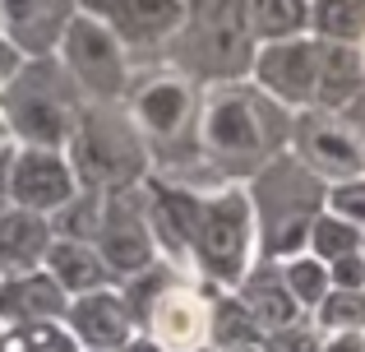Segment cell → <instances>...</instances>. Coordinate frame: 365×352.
I'll return each mask as SVG.
<instances>
[{"mask_svg": "<svg viewBox=\"0 0 365 352\" xmlns=\"http://www.w3.org/2000/svg\"><path fill=\"white\" fill-rule=\"evenodd\" d=\"M292 121L255 79L208 84L199 98V154L213 181H250L264 163L292 149Z\"/></svg>", "mask_w": 365, "mask_h": 352, "instance_id": "cell-1", "label": "cell"}, {"mask_svg": "<svg viewBox=\"0 0 365 352\" xmlns=\"http://www.w3.org/2000/svg\"><path fill=\"white\" fill-rule=\"evenodd\" d=\"M199 89L195 79L176 74L171 65L162 70H134L130 93H125V111H130L139 139L148 144L153 176L185 181L190 167H204L199 154Z\"/></svg>", "mask_w": 365, "mask_h": 352, "instance_id": "cell-2", "label": "cell"}, {"mask_svg": "<svg viewBox=\"0 0 365 352\" xmlns=\"http://www.w3.org/2000/svg\"><path fill=\"white\" fill-rule=\"evenodd\" d=\"M259 37L250 28V5L245 0H185L176 37L167 42L162 61L176 74L195 84H232L250 79Z\"/></svg>", "mask_w": 365, "mask_h": 352, "instance_id": "cell-3", "label": "cell"}, {"mask_svg": "<svg viewBox=\"0 0 365 352\" xmlns=\"http://www.w3.org/2000/svg\"><path fill=\"white\" fill-rule=\"evenodd\" d=\"M259 264V227L245 181L199 190L195 227H190V278L213 283L217 292H236Z\"/></svg>", "mask_w": 365, "mask_h": 352, "instance_id": "cell-4", "label": "cell"}, {"mask_svg": "<svg viewBox=\"0 0 365 352\" xmlns=\"http://www.w3.org/2000/svg\"><path fill=\"white\" fill-rule=\"evenodd\" d=\"M250 204H255V227H259V260H292L310 246V227L324 213V186L301 158L287 149L273 163H264L245 181Z\"/></svg>", "mask_w": 365, "mask_h": 352, "instance_id": "cell-5", "label": "cell"}, {"mask_svg": "<svg viewBox=\"0 0 365 352\" xmlns=\"http://www.w3.org/2000/svg\"><path fill=\"white\" fill-rule=\"evenodd\" d=\"M83 93L61 65V56H28L9 84H0V121L19 144L61 149L70 144L74 126L83 116Z\"/></svg>", "mask_w": 365, "mask_h": 352, "instance_id": "cell-6", "label": "cell"}, {"mask_svg": "<svg viewBox=\"0 0 365 352\" xmlns=\"http://www.w3.org/2000/svg\"><path fill=\"white\" fill-rule=\"evenodd\" d=\"M65 158H70L79 190H93V195L130 190L153 172L148 144L139 139L125 102H83V116L65 144Z\"/></svg>", "mask_w": 365, "mask_h": 352, "instance_id": "cell-7", "label": "cell"}, {"mask_svg": "<svg viewBox=\"0 0 365 352\" xmlns=\"http://www.w3.org/2000/svg\"><path fill=\"white\" fill-rule=\"evenodd\" d=\"M56 56H61V65L70 70V79L79 84V93L88 102H125L134 79V61L98 14H88L79 5V14L65 24L61 42H56Z\"/></svg>", "mask_w": 365, "mask_h": 352, "instance_id": "cell-8", "label": "cell"}, {"mask_svg": "<svg viewBox=\"0 0 365 352\" xmlns=\"http://www.w3.org/2000/svg\"><path fill=\"white\" fill-rule=\"evenodd\" d=\"M102 264H107L111 283H125L134 273L153 269L162 260L158 255V236H153V218H148V190L130 186V190H111L102 195V218L98 232H93Z\"/></svg>", "mask_w": 365, "mask_h": 352, "instance_id": "cell-9", "label": "cell"}, {"mask_svg": "<svg viewBox=\"0 0 365 352\" xmlns=\"http://www.w3.org/2000/svg\"><path fill=\"white\" fill-rule=\"evenodd\" d=\"M292 154L301 158L324 186L365 176V144L333 116V111H319V107L296 111V121H292Z\"/></svg>", "mask_w": 365, "mask_h": 352, "instance_id": "cell-10", "label": "cell"}, {"mask_svg": "<svg viewBox=\"0 0 365 352\" xmlns=\"http://www.w3.org/2000/svg\"><path fill=\"white\" fill-rule=\"evenodd\" d=\"M250 79L282 102L287 111L314 107V79H319V37H287V42H264L255 51Z\"/></svg>", "mask_w": 365, "mask_h": 352, "instance_id": "cell-11", "label": "cell"}, {"mask_svg": "<svg viewBox=\"0 0 365 352\" xmlns=\"http://www.w3.org/2000/svg\"><path fill=\"white\" fill-rule=\"evenodd\" d=\"M208 320H213V301L204 297V288L195 278H185V273H176L153 297L139 334H148L153 343H162L167 352H190V348L208 343Z\"/></svg>", "mask_w": 365, "mask_h": 352, "instance_id": "cell-12", "label": "cell"}, {"mask_svg": "<svg viewBox=\"0 0 365 352\" xmlns=\"http://www.w3.org/2000/svg\"><path fill=\"white\" fill-rule=\"evenodd\" d=\"M83 9L98 14L120 37L130 61H139L148 51L162 56L167 42L176 37L180 19H185V0H83Z\"/></svg>", "mask_w": 365, "mask_h": 352, "instance_id": "cell-13", "label": "cell"}, {"mask_svg": "<svg viewBox=\"0 0 365 352\" xmlns=\"http://www.w3.org/2000/svg\"><path fill=\"white\" fill-rule=\"evenodd\" d=\"M79 195V181L70 172V158L61 149H33L19 144L14 154V176H9V199L19 208H33V213L51 218L56 208H65Z\"/></svg>", "mask_w": 365, "mask_h": 352, "instance_id": "cell-14", "label": "cell"}, {"mask_svg": "<svg viewBox=\"0 0 365 352\" xmlns=\"http://www.w3.org/2000/svg\"><path fill=\"white\" fill-rule=\"evenodd\" d=\"M65 329L79 338V348H98V352H120L139 334V325H134V316H130L116 283L98 288V292H83V297H70Z\"/></svg>", "mask_w": 365, "mask_h": 352, "instance_id": "cell-15", "label": "cell"}, {"mask_svg": "<svg viewBox=\"0 0 365 352\" xmlns=\"http://www.w3.org/2000/svg\"><path fill=\"white\" fill-rule=\"evenodd\" d=\"M83 0H0V37L24 56H51Z\"/></svg>", "mask_w": 365, "mask_h": 352, "instance_id": "cell-16", "label": "cell"}, {"mask_svg": "<svg viewBox=\"0 0 365 352\" xmlns=\"http://www.w3.org/2000/svg\"><path fill=\"white\" fill-rule=\"evenodd\" d=\"M65 311H70V297H65V288L46 269L0 278V325H5V329L65 320Z\"/></svg>", "mask_w": 365, "mask_h": 352, "instance_id": "cell-17", "label": "cell"}, {"mask_svg": "<svg viewBox=\"0 0 365 352\" xmlns=\"http://www.w3.org/2000/svg\"><path fill=\"white\" fill-rule=\"evenodd\" d=\"M51 241H56L51 218H46V213H33V208L9 204L5 213H0V278H14V273L42 269Z\"/></svg>", "mask_w": 365, "mask_h": 352, "instance_id": "cell-18", "label": "cell"}, {"mask_svg": "<svg viewBox=\"0 0 365 352\" xmlns=\"http://www.w3.org/2000/svg\"><path fill=\"white\" fill-rule=\"evenodd\" d=\"M236 297H241V306L255 316V325L264 329V334L292 329V325H301V316H305V311L296 306V297L287 292V283H282V264H273V260H259L241 278Z\"/></svg>", "mask_w": 365, "mask_h": 352, "instance_id": "cell-19", "label": "cell"}, {"mask_svg": "<svg viewBox=\"0 0 365 352\" xmlns=\"http://www.w3.org/2000/svg\"><path fill=\"white\" fill-rule=\"evenodd\" d=\"M365 84V61L356 42H319V79H314V107L342 111Z\"/></svg>", "mask_w": 365, "mask_h": 352, "instance_id": "cell-20", "label": "cell"}, {"mask_svg": "<svg viewBox=\"0 0 365 352\" xmlns=\"http://www.w3.org/2000/svg\"><path fill=\"white\" fill-rule=\"evenodd\" d=\"M42 269L65 288V297H83V292L111 288V273H107V264H102V255H98L93 241H61V236H56Z\"/></svg>", "mask_w": 365, "mask_h": 352, "instance_id": "cell-21", "label": "cell"}, {"mask_svg": "<svg viewBox=\"0 0 365 352\" xmlns=\"http://www.w3.org/2000/svg\"><path fill=\"white\" fill-rule=\"evenodd\" d=\"M245 5H250V28H255L259 46L310 33V0H245Z\"/></svg>", "mask_w": 365, "mask_h": 352, "instance_id": "cell-22", "label": "cell"}, {"mask_svg": "<svg viewBox=\"0 0 365 352\" xmlns=\"http://www.w3.org/2000/svg\"><path fill=\"white\" fill-rule=\"evenodd\" d=\"M208 343L213 348H236V343H264V329L255 325V316L241 306L236 292H222L213 301V320H208Z\"/></svg>", "mask_w": 365, "mask_h": 352, "instance_id": "cell-23", "label": "cell"}, {"mask_svg": "<svg viewBox=\"0 0 365 352\" xmlns=\"http://www.w3.org/2000/svg\"><path fill=\"white\" fill-rule=\"evenodd\" d=\"M282 283H287V292L296 297V306H301V311H314L324 297H329V288H333L329 264L314 260L310 251H301V255H292V260H282Z\"/></svg>", "mask_w": 365, "mask_h": 352, "instance_id": "cell-24", "label": "cell"}, {"mask_svg": "<svg viewBox=\"0 0 365 352\" xmlns=\"http://www.w3.org/2000/svg\"><path fill=\"white\" fill-rule=\"evenodd\" d=\"M361 246H365V232H361V227L324 208V213L314 218V227H310V246H305V251H310L314 260L333 264V260H342V255H356Z\"/></svg>", "mask_w": 365, "mask_h": 352, "instance_id": "cell-25", "label": "cell"}, {"mask_svg": "<svg viewBox=\"0 0 365 352\" xmlns=\"http://www.w3.org/2000/svg\"><path fill=\"white\" fill-rule=\"evenodd\" d=\"M365 14L351 0H310V37L319 42H361Z\"/></svg>", "mask_w": 365, "mask_h": 352, "instance_id": "cell-26", "label": "cell"}, {"mask_svg": "<svg viewBox=\"0 0 365 352\" xmlns=\"http://www.w3.org/2000/svg\"><path fill=\"white\" fill-rule=\"evenodd\" d=\"M314 329L324 334H365V288H329V297L314 306Z\"/></svg>", "mask_w": 365, "mask_h": 352, "instance_id": "cell-27", "label": "cell"}, {"mask_svg": "<svg viewBox=\"0 0 365 352\" xmlns=\"http://www.w3.org/2000/svg\"><path fill=\"white\" fill-rule=\"evenodd\" d=\"M0 352H83V348H79V338L65 329V320H46V325L5 329V348Z\"/></svg>", "mask_w": 365, "mask_h": 352, "instance_id": "cell-28", "label": "cell"}, {"mask_svg": "<svg viewBox=\"0 0 365 352\" xmlns=\"http://www.w3.org/2000/svg\"><path fill=\"white\" fill-rule=\"evenodd\" d=\"M324 208H329V213H338V218H347V223H356L361 232H365V176H351V181L329 186Z\"/></svg>", "mask_w": 365, "mask_h": 352, "instance_id": "cell-29", "label": "cell"}, {"mask_svg": "<svg viewBox=\"0 0 365 352\" xmlns=\"http://www.w3.org/2000/svg\"><path fill=\"white\" fill-rule=\"evenodd\" d=\"M264 352H319V334L310 325L277 329V334H264Z\"/></svg>", "mask_w": 365, "mask_h": 352, "instance_id": "cell-30", "label": "cell"}, {"mask_svg": "<svg viewBox=\"0 0 365 352\" xmlns=\"http://www.w3.org/2000/svg\"><path fill=\"white\" fill-rule=\"evenodd\" d=\"M329 278L333 288H365V255H342V260L329 264Z\"/></svg>", "mask_w": 365, "mask_h": 352, "instance_id": "cell-31", "label": "cell"}, {"mask_svg": "<svg viewBox=\"0 0 365 352\" xmlns=\"http://www.w3.org/2000/svg\"><path fill=\"white\" fill-rule=\"evenodd\" d=\"M333 116H338L342 126H347L351 135H356L361 144H365V84L356 89V98H351V102H347V107H342V111H333Z\"/></svg>", "mask_w": 365, "mask_h": 352, "instance_id": "cell-32", "label": "cell"}, {"mask_svg": "<svg viewBox=\"0 0 365 352\" xmlns=\"http://www.w3.org/2000/svg\"><path fill=\"white\" fill-rule=\"evenodd\" d=\"M319 352H365V334H356V329L351 334H329L319 343Z\"/></svg>", "mask_w": 365, "mask_h": 352, "instance_id": "cell-33", "label": "cell"}, {"mask_svg": "<svg viewBox=\"0 0 365 352\" xmlns=\"http://www.w3.org/2000/svg\"><path fill=\"white\" fill-rule=\"evenodd\" d=\"M120 352H167V348H162V343H153L148 334H134V338H130V343H125Z\"/></svg>", "mask_w": 365, "mask_h": 352, "instance_id": "cell-34", "label": "cell"}, {"mask_svg": "<svg viewBox=\"0 0 365 352\" xmlns=\"http://www.w3.org/2000/svg\"><path fill=\"white\" fill-rule=\"evenodd\" d=\"M217 352H264V343H236V348H217Z\"/></svg>", "mask_w": 365, "mask_h": 352, "instance_id": "cell-35", "label": "cell"}, {"mask_svg": "<svg viewBox=\"0 0 365 352\" xmlns=\"http://www.w3.org/2000/svg\"><path fill=\"white\" fill-rule=\"evenodd\" d=\"M190 352H217V348H213V343H204V348H190Z\"/></svg>", "mask_w": 365, "mask_h": 352, "instance_id": "cell-36", "label": "cell"}, {"mask_svg": "<svg viewBox=\"0 0 365 352\" xmlns=\"http://www.w3.org/2000/svg\"><path fill=\"white\" fill-rule=\"evenodd\" d=\"M356 46H361V61H365V33H361V42H356Z\"/></svg>", "mask_w": 365, "mask_h": 352, "instance_id": "cell-37", "label": "cell"}, {"mask_svg": "<svg viewBox=\"0 0 365 352\" xmlns=\"http://www.w3.org/2000/svg\"><path fill=\"white\" fill-rule=\"evenodd\" d=\"M0 348H5V325H0Z\"/></svg>", "mask_w": 365, "mask_h": 352, "instance_id": "cell-38", "label": "cell"}, {"mask_svg": "<svg viewBox=\"0 0 365 352\" xmlns=\"http://www.w3.org/2000/svg\"><path fill=\"white\" fill-rule=\"evenodd\" d=\"M83 352H98V348H83Z\"/></svg>", "mask_w": 365, "mask_h": 352, "instance_id": "cell-39", "label": "cell"}, {"mask_svg": "<svg viewBox=\"0 0 365 352\" xmlns=\"http://www.w3.org/2000/svg\"><path fill=\"white\" fill-rule=\"evenodd\" d=\"M361 255H365V246H361Z\"/></svg>", "mask_w": 365, "mask_h": 352, "instance_id": "cell-40", "label": "cell"}]
</instances>
